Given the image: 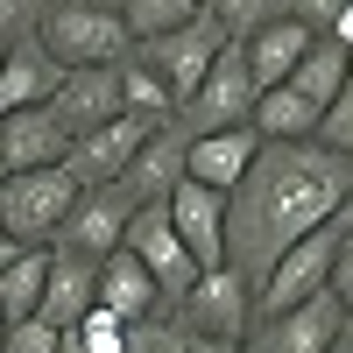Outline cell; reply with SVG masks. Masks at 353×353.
<instances>
[{
	"instance_id": "obj_1",
	"label": "cell",
	"mask_w": 353,
	"mask_h": 353,
	"mask_svg": "<svg viewBox=\"0 0 353 353\" xmlns=\"http://www.w3.org/2000/svg\"><path fill=\"white\" fill-rule=\"evenodd\" d=\"M346 184H353V156L325 149V141H261L248 176L226 191V261L254 283L290 241H304L311 226L339 212Z\"/></svg>"
},
{
	"instance_id": "obj_2",
	"label": "cell",
	"mask_w": 353,
	"mask_h": 353,
	"mask_svg": "<svg viewBox=\"0 0 353 353\" xmlns=\"http://www.w3.org/2000/svg\"><path fill=\"white\" fill-rule=\"evenodd\" d=\"M36 43H43V57H57L64 71H78V64H121V57L134 50L121 8H99V0H43Z\"/></svg>"
},
{
	"instance_id": "obj_3",
	"label": "cell",
	"mask_w": 353,
	"mask_h": 353,
	"mask_svg": "<svg viewBox=\"0 0 353 353\" xmlns=\"http://www.w3.org/2000/svg\"><path fill=\"white\" fill-rule=\"evenodd\" d=\"M71 205H78V184H71L64 163H50V170H8V176H0V233H8L14 248H50L57 233H64Z\"/></svg>"
},
{
	"instance_id": "obj_4",
	"label": "cell",
	"mask_w": 353,
	"mask_h": 353,
	"mask_svg": "<svg viewBox=\"0 0 353 353\" xmlns=\"http://www.w3.org/2000/svg\"><path fill=\"white\" fill-rule=\"evenodd\" d=\"M254 99H261V85H254V71H248L241 36H233L212 64H205V78L191 85V99L176 106V128H184V134H205V128H248Z\"/></svg>"
},
{
	"instance_id": "obj_5",
	"label": "cell",
	"mask_w": 353,
	"mask_h": 353,
	"mask_svg": "<svg viewBox=\"0 0 353 353\" xmlns=\"http://www.w3.org/2000/svg\"><path fill=\"white\" fill-rule=\"evenodd\" d=\"M346 325V304L332 297V290H318V297L304 304H283V311H254V325H248V353H332Z\"/></svg>"
},
{
	"instance_id": "obj_6",
	"label": "cell",
	"mask_w": 353,
	"mask_h": 353,
	"mask_svg": "<svg viewBox=\"0 0 353 353\" xmlns=\"http://www.w3.org/2000/svg\"><path fill=\"white\" fill-rule=\"evenodd\" d=\"M332 248H339V226H332V219L311 226L304 241H290L269 269L254 276V311H283V304L318 297V290H325V276H332Z\"/></svg>"
},
{
	"instance_id": "obj_7",
	"label": "cell",
	"mask_w": 353,
	"mask_h": 353,
	"mask_svg": "<svg viewBox=\"0 0 353 353\" xmlns=\"http://www.w3.org/2000/svg\"><path fill=\"white\" fill-rule=\"evenodd\" d=\"M121 248L141 261V269L156 276V290H163V311H176V297L205 276L198 261L184 254V241H176V226H170V212H163V198H149V205H134V219H128V233H121Z\"/></svg>"
},
{
	"instance_id": "obj_8",
	"label": "cell",
	"mask_w": 353,
	"mask_h": 353,
	"mask_svg": "<svg viewBox=\"0 0 353 353\" xmlns=\"http://www.w3.org/2000/svg\"><path fill=\"white\" fill-rule=\"evenodd\" d=\"M176 318H184L191 332H205V339H248V325H254V283L233 269V261H219V269H205L184 297H176Z\"/></svg>"
},
{
	"instance_id": "obj_9",
	"label": "cell",
	"mask_w": 353,
	"mask_h": 353,
	"mask_svg": "<svg viewBox=\"0 0 353 353\" xmlns=\"http://www.w3.org/2000/svg\"><path fill=\"white\" fill-rule=\"evenodd\" d=\"M163 121L156 113H113V121H99V128H85V134H71V156H64V170H71V184L78 191H92V184H113L134 156H141V141H149Z\"/></svg>"
},
{
	"instance_id": "obj_10",
	"label": "cell",
	"mask_w": 353,
	"mask_h": 353,
	"mask_svg": "<svg viewBox=\"0 0 353 353\" xmlns=\"http://www.w3.org/2000/svg\"><path fill=\"white\" fill-rule=\"evenodd\" d=\"M226 43H233V36H226L212 14H191L184 28H163V36L134 43V57H141V64H149V71L170 85V92H176V106H184V99H191V85L205 78V64H212Z\"/></svg>"
},
{
	"instance_id": "obj_11",
	"label": "cell",
	"mask_w": 353,
	"mask_h": 353,
	"mask_svg": "<svg viewBox=\"0 0 353 353\" xmlns=\"http://www.w3.org/2000/svg\"><path fill=\"white\" fill-rule=\"evenodd\" d=\"M134 184L128 176H113V184H92V191H78V205H71V219H64V233H57L50 248H78V254H113L121 248V233H128V219H134Z\"/></svg>"
},
{
	"instance_id": "obj_12",
	"label": "cell",
	"mask_w": 353,
	"mask_h": 353,
	"mask_svg": "<svg viewBox=\"0 0 353 353\" xmlns=\"http://www.w3.org/2000/svg\"><path fill=\"white\" fill-rule=\"evenodd\" d=\"M163 212H170L176 241H184V254L198 261V269H219L226 261V191L198 184V176H176L170 198H163Z\"/></svg>"
},
{
	"instance_id": "obj_13",
	"label": "cell",
	"mask_w": 353,
	"mask_h": 353,
	"mask_svg": "<svg viewBox=\"0 0 353 353\" xmlns=\"http://www.w3.org/2000/svg\"><path fill=\"white\" fill-rule=\"evenodd\" d=\"M43 106L57 113V128H64V134H85V128L113 121V113H128V106H121V64H78V71H64Z\"/></svg>"
},
{
	"instance_id": "obj_14",
	"label": "cell",
	"mask_w": 353,
	"mask_h": 353,
	"mask_svg": "<svg viewBox=\"0 0 353 353\" xmlns=\"http://www.w3.org/2000/svg\"><path fill=\"white\" fill-rule=\"evenodd\" d=\"M92 304H99V261L78 254V248H50V276H43V304H36V318H50V325L71 332Z\"/></svg>"
},
{
	"instance_id": "obj_15",
	"label": "cell",
	"mask_w": 353,
	"mask_h": 353,
	"mask_svg": "<svg viewBox=\"0 0 353 353\" xmlns=\"http://www.w3.org/2000/svg\"><path fill=\"white\" fill-rule=\"evenodd\" d=\"M261 149V134L254 128H205V134H184V176H198V184H212V191H233L248 176Z\"/></svg>"
},
{
	"instance_id": "obj_16",
	"label": "cell",
	"mask_w": 353,
	"mask_h": 353,
	"mask_svg": "<svg viewBox=\"0 0 353 353\" xmlns=\"http://www.w3.org/2000/svg\"><path fill=\"white\" fill-rule=\"evenodd\" d=\"M0 156H8V170H50L71 156V134L57 128L50 106H21L0 121Z\"/></svg>"
},
{
	"instance_id": "obj_17",
	"label": "cell",
	"mask_w": 353,
	"mask_h": 353,
	"mask_svg": "<svg viewBox=\"0 0 353 353\" xmlns=\"http://www.w3.org/2000/svg\"><path fill=\"white\" fill-rule=\"evenodd\" d=\"M57 78H64V64H57V57H43L36 36L8 43V57H0V121H8V113H21V106H43V99L57 92Z\"/></svg>"
},
{
	"instance_id": "obj_18",
	"label": "cell",
	"mask_w": 353,
	"mask_h": 353,
	"mask_svg": "<svg viewBox=\"0 0 353 353\" xmlns=\"http://www.w3.org/2000/svg\"><path fill=\"white\" fill-rule=\"evenodd\" d=\"M99 304L113 318H128V325H141V318L163 311V290H156V276L141 269L128 248H113V254H99Z\"/></svg>"
},
{
	"instance_id": "obj_19",
	"label": "cell",
	"mask_w": 353,
	"mask_h": 353,
	"mask_svg": "<svg viewBox=\"0 0 353 353\" xmlns=\"http://www.w3.org/2000/svg\"><path fill=\"white\" fill-rule=\"evenodd\" d=\"M241 50H248L254 85H283L290 71H297V57L311 50V28H304V21H290V14H276V21L248 28V36H241Z\"/></svg>"
},
{
	"instance_id": "obj_20",
	"label": "cell",
	"mask_w": 353,
	"mask_h": 353,
	"mask_svg": "<svg viewBox=\"0 0 353 353\" xmlns=\"http://www.w3.org/2000/svg\"><path fill=\"white\" fill-rule=\"evenodd\" d=\"M248 128H254L261 141H311V134H318V106L297 92V85H261Z\"/></svg>"
},
{
	"instance_id": "obj_21",
	"label": "cell",
	"mask_w": 353,
	"mask_h": 353,
	"mask_svg": "<svg viewBox=\"0 0 353 353\" xmlns=\"http://www.w3.org/2000/svg\"><path fill=\"white\" fill-rule=\"evenodd\" d=\"M346 64H353V50H346L339 36H311V50L297 57V71H290L283 85H297V92L325 113V106L339 99V85H346Z\"/></svg>"
},
{
	"instance_id": "obj_22",
	"label": "cell",
	"mask_w": 353,
	"mask_h": 353,
	"mask_svg": "<svg viewBox=\"0 0 353 353\" xmlns=\"http://www.w3.org/2000/svg\"><path fill=\"white\" fill-rule=\"evenodd\" d=\"M128 353H248V346L241 339H205L176 311H156V318H141V325L128 332Z\"/></svg>"
},
{
	"instance_id": "obj_23",
	"label": "cell",
	"mask_w": 353,
	"mask_h": 353,
	"mask_svg": "<svg viewBox=\"0 0 353 353\" xmlns=\"http://www.w3.org/2000/svg\"><path fill=\"white\" fill-rule=\"evenodd\" d=\"M43 276H50V248H14V261L0 269V318H36L43 304Z\"/></svg>"
},
{
	"instance_id": "obj_24",
	"label": "cell",
	"mask_w": 353,
	"mask_h": 353,
	"mask_svg": "<svg viewBox=\"0 0 353 353\" xmlns=\"http://www.w3.org/2000/svg\"><path fill=\"white\" fill-rule=\"evenodd\" d=\"M121 106H128V113H156V121H176V92L141 64L134 50L121 57Z\"/></svg>"
},
{
	"instance_id": "obj_25",
	"label": "cell",
	"mask_w": 353,
	"mask_h": 353,
	"mask_svg": "<svg viewBox=\"0 0 353 353\" xmlns=\"http://www.w3.org/2000/svg\"><path fill=\"white\" fill-rule=\"evenodd\" d=\"M191 14H205L198 0H121V21H128V36H134V43L163 36V28H184Z\"/></svg>"
},
{
	"instance_id": "obj_26",
	"label": "cell",
	"mask_w": 353,
	"mask_h": 353,
	"mask_svg": "<svg viewBox=\"0 0 353 353\" xmlns=\"http://www.w3.org/2000/svg\"><path fill=\"white\" fill-rule=\"evenodd\" d=\"M128 332H134V325H128V318H113L106 304H92V311L71 325V339H78L85 353H128Z\"/></svg>"
},
{
	"instance_id": "obj_27",
	"label": "cell",
	"mask_w": 353,
	"mask_h": 353,
	"mask_svg": "<svg viewBox=\"0 0 353 353\" xmlns=\"http://www.w3.org/2000/svg\"><path fill=\"white\" fill-rule=\"evenodd\" d=\"M205 14H212L226 36H248V28H261V21H276L283 14V0H198Z\"/></svg>"
},
{
	"instance_id": "obj_28",
	"label": "cell",
	"mask_w": 353,
	"mask_h": 353,
	"mask_svg": "<svg viewBox=\"0 0 353 353\" xmlns=\"http://www.w3.org/2000/svg\"><path fill=\"white\" fill-rule=\"evenodd\" d=\"M311 141H325V149H339V156H353V64H346V85H339V99L318 113V134Z\"/></svg>"
},
{
	"instance_id": "obj_29",
	"label": "cell",
	"mask_w": 353,
	"mask_h": 353,
	"mask_svg": "<svg viewBox=\"0 0 353 353\" xmlns=\"http://www.w3.org/2000/svg\"><path fill=\"white\" fill-rule=\"evenodd\" d=\"M57 346H64V325H50V318H14L0 332V353H57Z\"/></svg>"
},
{
	"instance_id": "obj_30",
	"label": "cell",
	"mask_w": 353,
	"mask_h": 353,
	"mask_svg": "<svg viewBox=\"0 0 353 353\" xmlns=\"http://www.w3.org/2000/svg\"><path fill=\"white\" fill-rule=\"evenodd\" d=\"M36 21H43V0H0V43L36 36Z\"/></svg>"
},
{
	"instance_id": "obj_31",
	"label": "cell",
	"mask_w": 353,
	"mask_h": 353,
	"mask_svg": "<svg viewBox=\"0 0 353 353\" xmlns=\"http://www.w3.org/2000/svg\"><path fill=\"white\" fill-rule=\"evenodd\" d=\"M339 8H346V0H283V14H290V21H304L311 36H332Z\"/></svg>"
},
{
	"instance_id": "obj_32",
	"label": "cell",
	"mask_w": 353,
	"mask_h": 353,
	"mask_svg": "<svg viewBox=\"0 0 353 353\" xmlns=\"http://www.w3.org/2000/svg\"><path fill=\"white\" fill-rule=\"evenodd\" d=\"M325 290L353 311V233H339V248H332V276H325Z\"/></svg>"
},
{
	"instance_id": "obj_33",
	"label": "cell",
	"mask_w": 353,
	"mask_h": 353,
	"mask_svg": "<svg viewBox=\"0 0 353 353\" xmlns=\"http://www.w3.org/2000/svg\"><path fill=\"white\" fill-rule=\"evenodd\" d=\"M332 36H339V43L353 50V0H346V8H339V21H332Z\"/></svg>"
},
{
	"instance_id": "obj_34",
	"label": "cell",
	"mask_w": 353,
	"mask_h": 353,
	"mask_svg": "<svg viewBox=\"0 0 353 353\" xmlns=\"http://www.w3.org/2000/svg\"><path fill=\"white\" fill-rule=\"evenodd\" d=\"M332 226H339V233H353V184H346V198H339V212H332Z\"/></svg>"
},
{
	"instance_id": "obj_35",
	"label": "cell",
	"mask_w": 353,
	"mask_h": 353,
	"mask_svg": "<svg viewBox=\"0 0 353 353\" xmlns=\"http://www.w3.org/2000/svg\"><path fill=\"white\" fill-rule=\"evenodd\" d=\"M332 353H353V311H346V325H339V339H332Z\"/></svg>"
},
{
	"instance_id": "obj_36",
	"label": "cell",
	"mask_w": 353,
	"mask_h": 353,
	"mask_svg": "<svg viewBox=\"0 0 353 353\" xmlns=\"http://www.w3.org/2000/svg\"><path fill=\"white\" fill-rule=\"evenodd\" d=\"M8 261H14V241H8V233H0V269H8Z\"/></svg>"
},
{
	"instance_id": "obj_37",
	"label": "cell",
	"mask_w": 353,
	"mask_h": 353,
	"mask_svg": "<svg viewBox=\"0 0 353 353\" xmlns=\"http://www.w3.org/2000/svg\"><path fill=\"white\" fill-rule=\"evenodd\" d=\"M57 353H85V346H78V339H71V332H64V346H57Z\"/></svg>"
},
{
	"instance_id": "obj_38",
	"label": "cell",
	"mask_w": 353,
	"mask_h": 353,
	"mask_svg": "<svg viewBox=\"0 0 353 353\" xmlns=\"http://www.w3.org/2000/svg\"><path fill=\"white\" fill-rule=\"evenodd\" d=\"M99 8H121V0H99Z\"/></svg>"
},
{
	"instance_id": "obj_39",
	"label": "cell",
	"mask_w": 353,
	"mask_h": 353,
	"mask_svg": "<svg viewBox=\"0 0 353 353\" xmlns=\"http://www.w3.org/2000/svg\"><path fill=\"white\" fill-rule=\"evenodd\" d=\"M0 176H8V156H0Z\"/></svg>"
},
{
	"instance_id": "obj_40",
	"label": "cell",
	"mask_w": 353,
	"mask_h": 353,
	"mask_svg": "<svg viewBox=\"0 0 353 353\" xmlns=\"http://www.w3.org/2000/svg\"><path fill=\"white\" fill-rule=\"evenodd\" d=\"M0 332H8V318H0Z\"/></svg>"
},
{
	"instance_id": "obj_41",
	"label": "cell",
	"mask_w": 353,
	"mask_h": 353,
	"mask_svg": "<svg viewBox=\"0 0 353 353\" xmlns=\"http://www.w3.org/2000/svg\"><path fill=\"white\" fill-rule=\"evenodd\" d=\"M0 57H8V43H0Z\"/></svg>"
}]
</instances>
